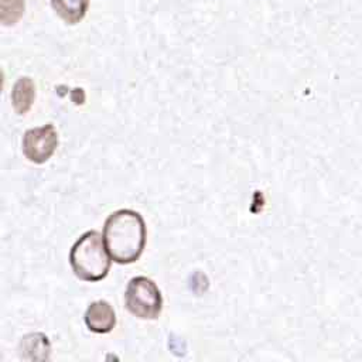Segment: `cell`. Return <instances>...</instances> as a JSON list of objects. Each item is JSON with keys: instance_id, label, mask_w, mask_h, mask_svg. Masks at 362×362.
<instances>
[{"instance_id": "1", "label": "cell", "mask_w": 362, "mask_h": 362, "mask_svg": "<svg viewBox=\"0 0 362 362\" xmlns=\"http://www.w3.org/2000/svg\"><path fill=\"white\" fill-rule=\"evenodd\" d=\"M103 240L113 262L119 264L134 263L146 246V223L133 209L112 212L103 225Z\"/></svg>"}, {"instance_id": "2", "label": "cell", "mask_w": 362, "mask_h": 362, "mask_svg": "<svg viewBox=\"0 0 362 362\" xmlns=\"http://www.w3.org/2000/svg\"><path fill=\"white\" fill-rule=\"evenodd\" d=\"M110 260L103 235L98 230H88L81 235L69 250L71 269L83 281L103 280L109 273Z\"/></svg>"}, {"instance_id": "3", "label": "cell", "mask_w": 362, "mask_h": 362, "mask_svg": "<svg viewBox=\"0 0 362 362\" xmlns=\"http://www.w3.org/2000/svg\"><path fill=\"white\" fill-rule=\"evenodd\" d=\"M124 305L130 314L140 320H156L163 308V297L151 279L136 276L127 283Z\"/></svg>"}, {"instance_id": "4", "label": "cell", "mask_w": 362, "mask_h": 362, "mask_svg": "<svg viewBox=\"0 0 362 362\" xmlns=\"http://www.w3.org/2000/svg\"><path fill=\"white\" fill-rule=\"evenodd\" d=\"M23 154L34 164H42L51 158L58 146V133L54 124L28 129L23 136Z\"/></svg>"}, {"instance_id": "5", "label": "cell", "mask_w": 362, "mask_h": 362, "mask_svg": "<svg viewBox=\"0 0 362 362\" xmlns=\"http://www.w3.org/2000/svg\"><path fill=\"white\" fill-rule=\"evenodd\" d=\"M83 320L85 325L95 334H107L116 325L115 310L105 300L90 303L85 311Z\"/></svg>"}, {"instance_id": "6", "label": "cell", "mask_w": 362, "mask_h": 362, "mask_svg": "<svg viewBox=\"0 0 362 362\" xmlns=\"http://www.w3.org/2000/svg\"><path fill=\"white\" fill-rule=\"evenodd\" d=\"M51 6L62 21L74 25L86 16L89 0H51Z\"/></svg>"}, {"instance_id": "7", "label": "cell", "mask_w": 362, "mask_h": 362, "mask_svg": "<svg viewBox=\"0 0 362 362\" xmlns=\"http://www.w3.org/2000/svg\"><path fill=\"white\" fill-rule=\"evenodd\" d=\"M35 99V86L31 78L23 76L17 79L11 90V102L17 115H25Z\"/></svg>"}, {"instance_id": "8", "label": "cell", "mask_w": 362, "mask_h": 362, "mask_svg": "<svg viewBox=\"0 0 362 362\" xmlns=\"http://www.w3.org/2000/svg\"><path fill=\"white\" fill-rule=\"evenodd\" d=\"M24 13V0H1V23L4 25L16 24Z\"/></svg>"}]
</instances>
